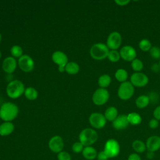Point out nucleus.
<instances>
[{
	"label": "nucleus",
	"mask_w": 160,
	"mask_h": 160,
	"mask_svg": "<svg viewBox=\"0 0 160 160\" xmlns=\"http://www.w3.org/2000/svg\"><path fill=\"white\" fill-rule=\"evenodd\" d=\"M153 116L157 120H160V106H158L155 108L153 111Z\"/></svg>",
	"instance_id": "nucleus-37"
},
{
	"label": "nucleus",
	"mask_w": 160,
	"mask_h": 160,
	"mask_svg": "<svg viewBox=\"0 0 160 160\" xmlns=\"http://www.w3.org/2000/svg\"><path fill=\"white\" fill-rule=\"evenodd\" d=\"M131 68L135 72H140L143 68V63L140 59L135 58L131 61Z\"/></svg>",
	"instance_id": "nucleus-28"
},
{
	"label": "nucleus",
	"mask_w": 160,
	"mask_h": 160,
	"mask_svg": "<svg viewBox=\"0 0 160 160\" xmlns=\"http://www.w3.org/2000/svg\"><path fill=\"white\" fill-rule=\"evenodd\" d=\"M96 158L98 159V160H108L109 159L108 156L105 154V152L103 151H100L98 153Z\"/></svg>",
	"instance_id": "nucleus-36"
},
{
	"label": "nucleus",
	"mask_w": 160,
	"mask_h": 160,
	"mask_svg": "<svg viewBox=\"0 0 160 160\" xmlns=\"http://www.w3.org/2000/svg\"><path fill=\"white\" fill-rule=\"evenodd\" d=\"M139 47L142 51H149L152 48L151 42L148 39H142L139 43Z\"/></svg>",
	"instance_id": "nucleus-29"
},
{
	"label": "nucleus",
	"mask_w": 160,
	"mask_h": 160,
	"mask_svg": "<svg viewBox=\"0 0 160 160\" xmlns=\"http://www.w3.org/2000/svg\"><path fill=\"white\" fill-rule=\"evenodd\" d=\"M129 124L127 115L124 114L118 116V117L112 121V126L116 130H123L128 126Z\"/></svg>",
	"instance_id": "nucleus-16"
},
{
	"label": "nucleus",
	"mask_w": 160,
	"mask_h": 160,
	"mask_svg": "<svg viewBox=\"0 0 160 160\" xmlns=\"http://www.w3.org/2000/svg\"><path fill=\"white\" fill-rule=\"evenodd\" d=\"M52 61L59 66V71L63 72L65 71V66L68 63V56L62 51H56L52 55Z\"/></svg>",
	"instance_id": "nucleus-11"
},
{
	"label": "nucleus",
	"mask_w": 160,
	"mask_h": 160,
	"mask_svg": "<svg viewBox=\"0 0 160 160\" xmlns=\"http://www.w3.org/2000/svg\"><path fill=\"white\" fill-rule=\"evenodd\" d=\"M127 118L129 123L132 126L139 125L142 122V118L141 115L135 112L129 113L127 115Z\"/></svg>",
	"instance_id": "nucleus-20"
},
{
	"label": "nucleus",
	"mask_w": 160,
	"mask_h": 160,
	"mask_svg": "<svg viewBox=\"0 0 160 160\" xmlns=\"http://www.w3.org/2000/svg\"><path fill=\"white\" fill-rule=\"evenodd\" d=\"M122 42V38L118 32L114 31L110 33L108 37L106 45L109 49L111 50H116L118 49Z\"/></svg>",
	"instance_id": "nucleus-10"
},
{
	"label": "nucleus",
	"mask_w": 160,
	"mask_h": 160,
	"mask_svg": "<svg viewBox=\"0 0 160 160\" xmlns=\"http://www.w3.org/2000/svg\"><path fill=\"white\" fill-rule=\"evenodd\" d=\"M109 98V93L106 89L98 88L97 89L92 97L93 102L98 106L104 104Z\"/></svg>",
	"instance_id": "nucleus-7"
},
{
	"label": "nucleus",
	"mask_w": 160,
	"mask_h": 160,
	"mask_svg": "<svg viewBox=\"0 0 160 160\" xmlns=\"http://www.w3.org/2000/svg\"><path fill=\"white\" fill-rule=\"evenodd\" d=\"M132 148L133 150L136 152V153H142L146 149V143H144L142 141L136 139L134 140L132 143Z\"/></svg>",
	"instance_id": "nucleus-22"
},
{
	"label": "nucleus",
	"mask_w": 160,
	"mask_h": 160,
	"mask_svg": "<svg viewBox=\"0 0 160 160\" xmlns=\"http://www.w3.org/2000/svg\"><path fill=\"white\" fill-rule=\"evenodd\" d=\"M121 58L126 61H132L136 58V51L135 49L129 45L121 48L119 51Z\"/></svg>",
	"instance_id": "nucleus-14"
},
{
	"label": "nucleus",
	"mask_w": 160,
	"mask_h": 160,
	"mask_svg": "<svg viewBox=\"0 0 160 160\" xmlns=\"http://www.w3.org/2000/svg\"><path fill=\"white\" fill-rule=\"evenodd\" d=\"M2 69L7 73L11 74L14 71L16 68V61L12 57L5 58L2 64Z\"/></svg>",
	"instance_id": "nucleus-17"
},
{
	"label": "nucleus",
	"mask_w": 160,
	"mask_h": 160,
	"mask_svg": "<svg viewBox=\"0 0 160 160\" xmlns=\"http://www.w3.org/2000/svg\"><path fill=\"white\" fill-rule=\"evenodd\" d=\"M84 146L80 142H76L72 146V150L75 153L82 152Z\"/></svg>",
	"instance_id": "nucleus-33"
},
{
	"label": "nucleus",
	"mask_w": 160,
	"mask_h": 160,
	"mask_svg": "<svg viewBox=\"0 0 160 160\" xmlns=\"http://www.w3.org/2000/svg\"><path fill=\"white\" fill-rule=\"evenodd\" d=\"M14 129V126L11 122H4L0 124V135L6 136L11 134Z\"/></svg>",
	"instance_id": "nucleus-19"
},
{
	"label": "nucleus",
	"mask_w": 160,
	"mask_h": 160,
	"mask_svg": "<svg viewBox=\"0 0 160 160\" xmlns=\"http://www.w3.org/2000/svg\"><path fill=\"white\" fill-rule=\"evenodd\" d=\"M104 115L106 120L112 122L118 116V109L114 106L109 107L105 111Z\"/></svg>",
	"instance_id": "nucleus-21"
},
{
	"label": "nucleus",
	"mask_w": 160,
	"mask_h": 160,
	"mask_svg": "<svg viewBox=\"0 0 160 160\" xmlns=\"http://www.w3.org/2000/svg\"><path fill=\"white\" fill-rule=\"evenodd\" d=\"M18 65L20 69L24 72H31L34 67L33 59L28 55H22L19 58Z\"/></svg>",
	"instance_id": "nucleus-12"
},
{
	"label": "nucleus",
	"mask_w": 160,
	"mask_h": 160,
	"mask_svg": "<svg viewBox=\"0 0 160 160\" xmlns=\"http://www.w3.org/2000/svg\"><path fill=\"white\" fill-rule=\"evenodd\" d=\"M11 53L14 57L20 58L22 56V49L20 46L15 45L11 48Z\"/></svg>",
	"instance_id": "nucleus-31"
},
{
	"label": "nucleus",
	"mask_w": 160,
	"mask_h": 160,
	"mask_svg": "<svg viewBox=\"0 0 160 160\" xmlns=\"http://www.w3.org/2000/svg\"><path fill=\"white\" fill-rule=\"evenodd\" d=\"M48 146L51 151L58 154L62 151L64 148L62 138L58 135L52 137L49 141Z\"/></svg>",
	"instance_id": "nucleus-13"
},
{
	"label": "nucleus",
	"mask_w": 160,
	"mask_h": 160,
	"mask_svg": "<svg viewBox=\"0 0 160 160\" xmlns=\"http://www.w3.org/2000/svg\"><path fill=\"white\" fill-rule=\"evenodd\" d=\"M82 154L83 157L87 160H93L97 158L98 152L92 146H86L84 148Z\"/></svg>",
	"instance_id": "nucleus-18"
},
{
	"label": "nucleus",
	"mask_w": 160,
	"mask_h": 160,
	"mask_svg": "<svg viewBox=\"0 0 160 160\" xmlns=\"http://www.w3.org/2000/svg\"><path fill=\"white\" fill-rule=\"evenodd\" d=\"M1 34L0 33V42H1Z\"/></svg>",
	"instance_id": "nucleus-42"
},
{
	"label": "nucleus",
	"mask_w": 160,
	"mask_h": 160,
	"mask_svg": "<svg viewBox=\"0 0 160 160\" xmlns=\"http://www.w3.org/2000/svg\"><path fill=\"white\" fill-rule=\"evenodd\" d=\"M18 111V108L15 104L5 102L1 106L0 118L5 122H11L16 118Z\"/></svg>",
	"instance_id": "nucleus-1"
},
{
	"label": "nucleus",
	"mask_w": 160,
	"mask_h": 160,
	"mask_svg": "<svg viewBox=\"0 0 160 160\" xmlns=\"http://www.w3.org/2000/svg\"><path fill=\"white\" fill-rule=\"evenodd\" d=\"M146 155H147V158L148 159H152L154 156V152H151V151H148Z\"/></svg>",
	"instance_id": "nucleus-41"
},
{
	"label": "nucleus",
	"mask_w": 160,
	"mask_h": 160,
	"mask_svg": "<svg viewBox=\"0 0 160 160\" xmlns=\"http://www.w3.org/2000/svg\"><path fill=\"white\" fill-rule=\"evenodd\" d=\"M24 95L28 99L34 100L37 98L38 96V93L36 89L32 87H29L25 89Z\"/></svg>",
	"instance_id": "nucleus-27"
},
{
	"label": "nucleus",
	"mask_w": 160,
	"mask_h": 160,
	"mask_svg": "<svg viewBox=\"0 0 160 160\" xmlns=\"http://www.w3.org/2000/svg\"><path fill=\"white\" fill-rule=\"evenodd\" d=\"M146 149L148 151L156 152L160 149V137L156 135L149 137L146 142Z\"/></svg>",
	"instance_id": "nucleus-15"
},
{
	"label": "nucleus",
	"mask_w": 160,
	"mask_h": 160,
	"mask_svg": "<svg viewBox=\"0 0 160 160\" xmlns=\"http://www.w3.org/2000/svg\"><path fill=\"white\" fill-rule=\"evenodd\" d=\"M98 138L97 132L91 128H86L79 134V142L84 146H90L96 142Z\"/></svg>",
	"instance_id": "nucleus-2"
},
{
	"label": "nucleus",
	"mask_w": 160,
	"mask_h": 160,
	"mask_svg": "<svg viewBox=\"0 0 160 160\" xmlns=\"http://www.w3.org/2000/svg\"><path fill=\"white\" fill-rule=\"evenodd\" d=\"M120 150V145L118 141L114 139H109L105 142L103 151L109 158H112L118 156Z\"/></svg>",
	"instance_id": "nucleus-5"
},
{
	"label": "nucleus",
	"mask_w": 160,
	"mask_h": 160,
	"mask_svg": "<svg viewBox=\"0 0 160 160\" xmlns=\"http://www.w3.org/2000/svg\"><path fill=\"white\" fill-rule=\"evenodd\" d=\"M151 70H152V72H159V71L160 70V66H159V64L154 63V64H153L151 66Z\"/></svg>",
	"instance_id": "nucleus-40"
},
{
	"label": "nucleus",
	"mask_w": 160,
	"mask_h": 160,
	"mask_svg": "<svg viewBox=\"0 0 160 160\" xmlns=\"http://www.w3.org/2000/svg\"><path fill=\"white\" fill-rule=\"evenodd\" d=\"M128 77V74L124 69H118L115 72V78L118 81L122 82H126Z\"/></svg>",
	"instance_id": "nucleus-25"
},
{
	"label": "nucleus",
	"mask_w": 160,
	"mask_h": 160,
	"mask_svg": "<svg viewBox=\"0 0 160 160\" xmlns=\"http://www.w3.org/2000/svg\"><path fill=\"white\" fill-rule=\"evenodd\" d=\"M159 66H160V61H159Z\"/></svg>",
	"instance_id": "nucleus-44"
},
{
	"label": "nucleus",
	"mask_w": 160,
	"mask_h": 160,
	"mask_svg": "<svg viewBox=\"0 0 160 160\" xmlns=\"http://www.w3.org/2000/svg\"><path fill=\"white\" fill-rule=\"evenodd\" d=\"M149 127L151 129H156L159 126V121L155 118L151 119L149 122Z\"/></svg>",
	"instance_id": "nucleus-35"
},
{
	"label": "nucleus",
	"mask_w": 160,
	"mask_h": 160,
	"mask_svg": "<svg viewBox=\"0 0 160 160\" xmlns=\"http://www.w3.org/2000/svg\"><path fill=\"white\" fill-rule=\"evenodd\" d=\"M150 102L149 97L146 95L139 96L136 100V105L138 108L142 109L147 107Z\"/></svg>",
	"instance_id": "nucleus-23"
},
{
	"label": "nucleus",
	"mask_w": 160,
	"mask_h": 160,
	"mask_svg": "<svg viewBox=\"0 0 160 160\" xmlns=\"http://www.w3.org/2000/svg\"><path fill=\"white\" fill-rule=\"evenodd\" d=\"M109 50L107 45L104 43L93 44L90 49L91 56L96 60H102L108 58Z\"/></svg>",
	"instance_id": "nucleus-4"
},
{
	"label": "nucleus",
	"mask_w": 160,
	"mask_h": 160,
	"mask_svg": "<svg viewBox=\"0 0 160 160\" xmlns=\"http://www.w3.org/2000/svg\"><path fill=\"white\" fill-rule=\"evenodd\" d=\"M128 160H141V158L138 153L134 152L129 155Z\"/></svg>",
	"instance_id": "nucleus-38"
},
{
	"label": "nucleus",
	"mask_w": 160,
	"mask_h": 160,
	"mask_svg": "<svg viewBox=\"0 0 160 160\" xmlns=\"http://www.w3.org/2000/svg\"><path fill=\"white\" fill-rule=\"evenodd\" d=\"M149 54L154 59L160 58V48L157 46H152L149 50Z\"/></svg>",
	"instance_id": "nucleus-32"
},
{
	"label": "nucleus",
	"mask_w": 160,
	"mask_h": 160,
	"mask_svg": "<svg viewBox=\"0 0 160 160\" xmlns=\"http://www.w3.org/2000/svg\"><path fill=\"white\" fill-rule=\"evenodd\" d=\"M148 77L144 73L141 72H135L130 78V82L134 87L142 88L147 85L148 83Z\"/></svg>",
	"instance_id": "nucleus-8"
},
{
	"label": "nucleus",
	"mask_w": 160,
	"mask_h": 160,
	"mask_svg": "<svg viewBox=\"0 0 160 160\" xmlns=\"http://www.w3.org/2000/svg\"><path fill=\"white\" fill-rule=\"evenodd\" d=\"M134 93V87L130 81L122 82L118 90V96L122 100L130 99Z\"/></svg>",
	"instance_id": "nucleus-6"
},
{
	"label": "nucleus",
	"mask_w": 160,
	"mask_h": 160,
	"mask_svg": "<svg viewBox=\"0 0 160 160\" xmlns=\"http://www.w3.org/2000/svg\"><path fill=\"white\" fill-rule=\"evenodd\" d=\"M114 2H115L118 5L123 6L127 5V4L130 2V1H129V0H116Z\"/></svg>",
	"instance_id": "nucleus-39"
},
{
	"label": "nucleus",
	"mask_w": 160,
	"mask_h": 160,
	"mask_svg": "<svg viewBox=\"0 0 160 160\" xmlns=\"http://www.w3.org/2000/svg\"><path fill=\"white\" fill-rule=\"evenodd\" d=\"M24 91L25 89L23 83L19 80L11 81L6 88V93L8 96L12 99L20 97L22 93L24 92Z\"/></svg>",
	"instance_id": "nucleus-3"
},
{
	"label": "nucleus",
	"mask_w": 160,
	"mask_h": 160,
	"mask_svg": "<svg viewBox=\"0 0 160 160\" xmlns=\"http://www.w3.org/2000/svg\"><path fill=\"white\" fill-rule=\"evenodd\" d=\"M58 160H71V156L69 152L62 151L58 154L57 156Z\"/></svg>",
	"instance_id": "nucleus-34"
},
{
	"label": "nucleus",
	"mask_w": 160,
	"mask_h": 160,
	"mask_svg": "<svg viewBox=\"0 0 160 160\" xmlns=\"http://www.w3.org/2000/svg\"><path fill=\"white\" fill-rule=\"evenodd\" d=\"M1 51H0V58H1Z\"/></svg>",
	"instance_id": "nucleus-43"
},
{
	"label": "nucleus",
	"mask_w": 160,
	"mask_h": 160,
	"mask_svg": "<svg viewBox=\"0 0 160 160\" xmlns=\"http://www.w3.org/2000/svg\"><path fill=\"white\" fill-rule=\"evenodd\" d=\"M108 58L111 62H118L121 58L119 52H118L117 50L109 51L108 56Z\"/></svg>",
	"instance_id": "nucleus-30"
},
{
	"label": "nucleus",
	"mask_w": 160,
	"mask_h": 160,
	"mask_svg": "<svg viewBox=\"0 0 160 160\" xmlns=\"http://www.w3.org/2000/svg\"><path fill=\"white\" fill-rule=\"evenodd\" d=\"M106 119L101 113H92L89 118V121L92 127L95 129H101L104 128L106 124Z\"/></svg>",
	"instance_id": "nucleus-9"
},
{
	"label": "nucleus",
	"mask_w": 160,
	"mask_h": 160,
	"mask_svg": "<svg viewBox=\"0 0 160 160\" xmlns=\"http://www.w3.org/2000/svg\"><path fill=\"white\" fill-rule=\"evenodd\" d=\"M65 71L70 74H75L79 71V65L74 62H69L65 66Z\"/></svg>",
	"instance_id": "nucleus-26"
},
{
	"label": "nucleus",
	"mask_w": 160,
	"mask_h": 160,
	"mask_svg": "<svg viewBox=\"0 0 160 160\" xmlns=\"http://www.w3.org/2000/svg\"><path fill=\"white\" fill-rule=\"evenodd\" d=\"M111 82V78L108 74H102L98 79V84L101 88L106 89Z\"/></svg>",
	"instance_id": "nucleus-24"
}]
</instances>
